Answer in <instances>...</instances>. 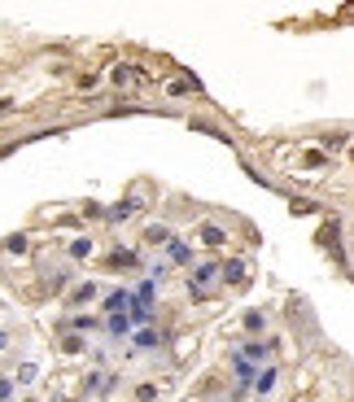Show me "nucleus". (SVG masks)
<instances>
[{
  "label": "nucleus",
  "mask_w": 354,
  "mask_h": 402,
  "mask_svg": "<svg viewBox=\"0 0 354 402\" xmlns=\"http://www.w3.org/2000/svg\"><path fill=\"white\" fill-rule=\"evenodd\" d=\"M97 298H101V289L88 280V285H75V289L66 293V306H84V302H97Z\"/></svg>",
  "instance_id": "9"
},
{
  "label": "nucleus",
  "mask_w": 354,
  "mask_h": 402,
  "mask_svg": "<svg viewBox=\"0 0 354 402\" xmlns=\"http://www.w3.org/2000/svg\"><path fill=\"white\" fill-rule=\"evenodd\" d=\"M132 341H136V350H158V333H153V328H140V333H132Z\"/></svg>",
  "instance_id": "15"
},
{
  "label": "nucleus",
  "mask_w": 354,
  "mask_h": 402,
  "mask_svg": "<svg viewBox=\"0 0 354 402\" xmlns=\"http://www.w3.org/2000/svg\"><path fill=\"white\" fill-rule=\"evenodd\" d=\"M14 105H18V101H9V97L0 101V118H5V114H14Z\"/></svg>",
  "instance_id": "26"
},
{
  "label": "nucleus",
  "mask_w": 354,
  "mask_h": 402,
  "mask_svg": "<svg viewBox=\"0 0 354 402\" xmlns=\"http://www.w3.org/2000/svg\"><path fill=\"white\" fill-rule=\"evenodd\" d=\"M276 385H280V372H276V368H258V376H254V385H250V389H254V394H263V398H267Z\"/></svg>",
  "instance_id": "10"
},
{
  "label": "nucleus",
  "mask_w": 354,
  "mask_h": 402,
  "mask_svg": "<svg viewBox=\"0 0 354 402\" xmlns=\"http://www.w3.org/2000/svg\"><path fill=\"white\" fill-rule=\"evenodd\" d=\"M101 215L110 219V223H127V219H136V215H140V197H127V201H118L114 210H101Z\"/></svg>",
  "instance_id": "7"
},
{
  "label": "nucleus",
  "mask_w": 354,
  "mask_h": 402,
  "mask_svg": "<svg viewBox=\"0 0 354 402\" xmlns=\"http://www.w3.org/2000/svg\"><path fill=\"white\" fill-rule=\"evenodd\" d=\"M215 280H219V263H202V267H193V276H188V293H193V298H210Z\"/></svg>",
  "instance_id": "1"
},
{
  "label": "nucleus",
  "mask_w": 354,
  "mask_h": 402,
  "mask_svg": "<svg viewBox=\"0 0 354 402\" xmlns=\"http://www.w3.org/2000/svg\"><path fill=\"white\" fill-rule=\"evenodd\" d=\"M136 398H140V402H153V398H158V389L145 381V385H136Z\"/></svg>",
  "instance_id": "25"
},
{
  "label": "nucleus",
  "mask_w": 354,
  "mask_h": 402,
  "mask_svg": "<svg viewBox=\"0 0 354 402\" xmlns=\"http://www.w3.org/2000/svg\"><path fill=\"white\" fill-rule=\"evenodd\" d=\"M35 376H40V368H35V363H22L18 376H14V385H35Z\"/></svg>",
  "instance_id": "18"
},
{
  "label": "nucleus",
  "mask_w": 354,
  "mask_h": 402,
  "mask_svg": "<svg viewBox=\"0 0 354 402\" xmlns=\"http://www.w3.org/2000/svg\"><path fill=\"white\" fill-rule=\"evenodd\" d=\"M232 372H236V385H254V376H258V368L250 359H241V354H232Z\"/></svg>",
  "instance_id": "12"
},
{
  "label": "nucleus",
  "mask_w": 354,
  "mask_h": 402,
  "mask_svg": "<svg viewBox=\"0 0 354 402\" xmlns=\"http://www.w3.org/2000/svg\"><path fill=\"white\" fill-rule=\"evenodd\" d=\"M14 376H0V402H9V398H14Z\"/></svg>",
  "instance_id": "23"
},
{
  "label": "nucleus",
  "mask_w": 354,
  "mask_h": 402,
  "mask_svg": "<svg viewBox=\"0 0 354 402\" xmlns=\"http://www.w3.org/2000/svg\"><path fill=\"white\" fill-rule=\"evenodd\" d=\"M92 324H97V319H92V315H75V319H70V328H75V333H88Z\"/></svg>",
  "instance_id": "24"
},
{
  "label": "nucleus",
  "mask_w": 354,
  "mask_h": 402,
  "mask_svg": "<svg viewBox=\"0 0 354 402\" xmlns=\"http://www.w3.org/2000/svg\"><path fill=\"white\" fill-rule=\"evenodd\" d=\"M27 250H31V241H27V236H9V241H5V254H18V258H22Z\"/></svg>",
  "instance_id": "19"
},
{
  "label": "nucleus",
  "mask_w": 354,
  "mask_h": 402,
  "mask_svg": "<svg viewBox=\"0 0 354 402\" xmlns=\"http://www.w3.org/2000/svg\"><path fill=\"white\" fill-rule=\"evenodd\" d=\"M101 311H105V315H127V311H132V293H127V289L105 293V298H101Z\"/></svg>",
  "instance_id": "6"
},
{
  "label": "nucleus",
  "mask_w": 354,
  "mask_h": 402,
  "mask_svg": "<svg viewBox=\"0 0 354 402\" xmlns=\"http://www.w3.org/2000/svg\"><path fill=\"white\" fill-rule=\"evenodd\" d=\"M241 324H245V333H263V328H267V315H263V311H245Z\"/></svg>",
  "instance_id": "16"
},
{
  "label": "nucleus",
  "mask_w": 354,
  "mask_h": 402,
  "mask_svg": "<svg viewBox=\"0 0 354 402\" xmlns=\"http://www.w3.org/2000/svg\"><path fill=\"white\" fill-rule=\"evenodd\" d=\"M110 79H114V88H140L149 75H145V70H136V66H114Z\"/></svg>",
  "instance_id": "5"
},
{
  "label": "nucleus",
  "mask_w": 354,
  "mask_h": 402,
  "mask_svg": "<svg viewBox=\"0 0 354 402\" xmlns=\"http://www.w3.org/2000/svg\"><path fill=\"white\" fill-rule=\"evenodd\" d=\"M188 92H197L193 79H171V84H167V97H188Z\"/></svg>",
  "instance_id": "17"
},
{
  "label": "nucleus",
  "mask_w": 354,
  "mask_h": 402,
  "mask_svg": "<svg viewBox=\"0 0 354 402\" xmlns=\"http://www.w3.org/2000/svg\"><path fill=\"white\" fill-rule=\"evenodd\" d=\"M105 333H110V337H132L136 328H132V319H127V315H105Z\"/></svg>",
  "instance_id": "13"
},
{
  "label": "nucleus",
  "mask_w": 354,
  "mask_h": 402,
  "mask_svg": "<svg viewBox=\"0 0 354 402\" xmlns=\"http://www.w3.org/2000/svg\"><path fill=\"white\" fill-rule=\"evenodd\" d=\"M219 280H223V285H232V289H245V285H250V267H245V258L223 263L219 267Z\"/></svg>",
  "instance_id": "2"
},
{
  "label": "nucleus",
  "mask_w": 354,
  "mask_h": 402,
  "mask_svg": "<svg viewBox=\"0 0 354 402\" xmlns=\"http://www.w3.org/2000/svg\"><path fill=\"white\" fill-rule=\"evenodd\" d=\"M197 241L210 245V250H219V245H228V232H223L219 223H202V228H197Z\"/></svg>",
  "instance_id": "8"
},
{
  "label": "nucleus",
  "mask_w": 354,
  "mask_h": 402,
  "mask_svg": "<svg viewBox=\"0 0 354 402\" xmlns=\"http://www.w3.org/2000/svg\"><path fill=\"white\" fill-rule=\"evenodd\" d=\"M97 254V241H88V236H75L70 241V258H92Z\"/></svg>",
  "instance_id": "14"
},
{
  "label": "nucleus",
  "mask_w": 354,
  "mask_h": 402,
  "mask_svg": "<svg viewBox=\"0 0 354 402\" xmlns=\"http://www.w3.org/2000/svg\"><path fill=\"white\" fill-rule=\"evenodd\" d=\"M62 350H66V354H84V350H88V341L79 337V333H70V337L62 341Z\"/></svg>",
  "instance_id": "20"
},
{
  "label": "nucleus",
  "mask_w": 354,
  "mask_h": 402,
  "mask_svg": "<svg viewBox=\"0 0 354 402\" xmlns=\"http://www.w3.org/2000/svg\"><path fill=\"white\" fill-rule=\"evenodd\" d=\"M271 350H276V341H258V337H250L241 350H236V354H241V359H250L254 368H263V363L271 359Z\"/></svg>",
  "instance_id": "3"
},
{
  "label": "nucleus",
  "mask_w": 354,
  "mask_h": 402,
  "mask_svg": "<svg viewBox=\"0 0 354 402\" xmlns=\"http://www.w3.org/2000/svg\"><path fill=\"white\" fill-rule=\"evenodd\" d=\"M9 350V333H5V328H0V354H5Z\"/></svg>",
  "instance_id": "27"
},
{
  "label": "nucleus",
  "mask_w": 354,
  "mask_h": 402,
  "mask_svg": "<svg viewBox=\"0 0 354 402\" xmlns=\"http://www.w3.org/2000/svg\"><path fill=\"white\" fill-rule=\"evenodd\" d=\"M132 263H136L132 250H114V254H110V267H132Z\"/></svg>",
  "instance_id": "21"
},
{
  "label": "nucleus",
  "mask_w": 354,
  "mask_h": 402,
  "mask_svg": "<svg viewBox=\"0 0 354 402\" xmlns=\"http://www.w3.org/2000/svg\"><path fill=\"white\" fill-rule=\"evenodd\" d=\"M171 228H167V223H149V228H145V241L153 245V250H167V241H171Z\"/></svg>",
  "instance_id": "11"
},
{
  "label": "nucleus",
  "mask_w": 354,
  "mask_h": 402,
  "mask_svg": "<svg viewBox=\"0 0 354 402\" xmlns=\"http://www.w3.org/2000/svg\"><path fill=\"white\" fill-rule=\"evenodd\" d=\"M193 263V245L180 241V236H171L167 241V267H188Z\"/></svg>",
  "instance_id": "4"
},
{
  "label": "nucleus",
  "mask_w": 354,
  "mask_h": 402,
  "mask_svg": "<svg viewBox=\"0 0 354 402\" xmlns=\"http://www.w3.org/2000/svg\"><path fill=\"white\" fill-rule=\"evenodd\" d=\"M167 271H171V267H167V258H158V263L149 267V280H153V285H158V280H167Z\"/></svg>",
  "instance_id": "22"
}]
</instances>
